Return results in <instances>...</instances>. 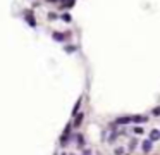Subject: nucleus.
Here are the masks:
<instances>
[{
  "mask_svg": "<svg viewBox=\"0 0 160 155\" xmlns=\"http://www.w3.org/2000/svg\"><path fill=\"white\" fill-rule=\"evenodd\" d=\"M62 17H64V21H71V16H69V14H64Z\"/></svg>",
  "mask_w": 160,
  "mask_h": 155,
  "instance_id": "nucleus-1",
  "label": "nucleus"
}]
</instances>
